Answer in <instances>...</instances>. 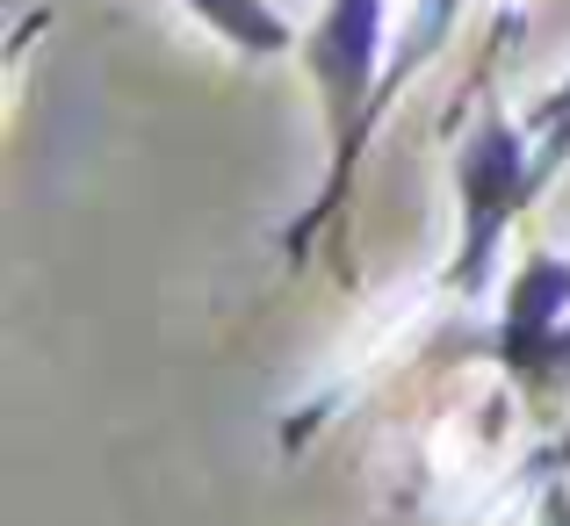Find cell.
Listing matches in <instances>:
<instances>
[{
    "instance_id": "obj_1",
    "label": "cell",
    "mask_w": 570,
    "mask_h": 526,
    "mask_svg": "<svg viewBox=\"0 0 570 526\" xmlns=\"http://www.w3.org/2000/svg\"><path fill=\"white\" fill-rule=\"evenodd\" d=\"M563 159H570V130H534L528 116L513 123L499 95H476V116L455 145V260H448L455 296H470V304L491 296L505 231L563 173Z\"/></svg>"
},
{
    "instance_id": "obj_2",
    "label": "cell",
    "mask_w": 570,
    "mask_h": 526,
    "mask_svg": "<svg viewBox=\"0 0 570 526\" xmlns=\"http://www.w3.org/2000/svg\"><path fill=\"white\" fill-rule=\"evenodd\" d=\"M390 66V0H325L318 22L304 29V72L311 95H318V123H325V180L311 195V209L282 231V252L304 260L311 238L340 217V202L354 195V173H362V123L368 101L383 87Z\"/></svg>"
},
{
    "instance_id": "obj_3",
    "label": "cell",
    "mask_w": 570,
    "mask_h": 526,
    "mask_svg": "<svg viewBox=\"0 0 570 526\" xmlns=\"http://www.w3.org/2000/svg\"><path fill=\"white\" fill-rule=\"evenodd\" d=\"M499 360L520 383H563L570 375V260L528 246L499 304Z\"/></svg>"
},
{
    "instance_id": "obj_4",
    "label": "cell",
    "mask_w": 570,
    "mask_h": 526,
    "mask_svg": "<svg viewBox=\"0 0 570 526\" xmlns=\"http://www.w3.org/2000/svg\"><path fill=\"white\" fill-rule=\"evenodd\" d=\"M174 8L195 14V22H203L224 51H238V58H289V51H304V37L289 29V14H282L275 0H174Z\"/></svg>"
},
{
    "instance_id": "obj_5",
    "label": "cell",
    "mask_w": 570,
    "mask_h": 526,
    "mask_svg": "<svg viewBox=\"0 0 570 526\" xmlns=\"http://www.w3.org/2000/svg\"><path fill=\"white\" fill-rule=\"evenodd\" d=\"M528 123H534V130H570V72L528 109Z\"/></svg>"
}]
</instances>
